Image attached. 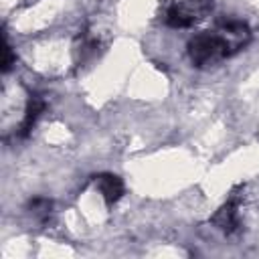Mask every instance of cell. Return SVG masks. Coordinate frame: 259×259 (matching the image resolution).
Here are the masks:
<instances>
[{
    "label": "cell",
    "instance_id": "obj_2",
    "mask_svg": "<svg viewBox=\"0 0 259 259\" xmlns=\"http://www.w3.org/2000/svg\"><path fill=\"white\" fill-rule=\"evenodd\" d=\"M212 10V0H168L162 20L170 28H190Z\"/></svg>",
    "mask_w": 259,
    "mask_h": 259
},
{
    "label": "cell",
    "instance_id": "obj_6",
    "mask_svg": "<svg viewBox=\"0 0 259 259\" xmlns=\"http://www.w3.org/2000/svg\"><path fill=\"white\" fill-rule=\"evenodd\" d=\"M30 212L36 214V217H40V219H47L49 212H51V200H47V198H34L30 202Z\"/></svg>",
    "mask_w": 259,
    "mask_h": 259
},
{
    "label": "cell",
    "instance_id": "obj_3",
    "mask_svg": "<svg viewBox=\"0 0 259 259\" xmlns=\"http://www.w3.org/2000/svg\"><path fill=\"white\" fill-rule=\"evenodd\" d=\"M243 190L241 192H233L231 198L214 212L212 217V225L217 229H221L225 235H233L235 231H239L241 227V210H243Z\"/></svg>",
    "mask_w": 259,
    "mask_h": 259
},
{
    "label": "cell",
    "instance_id": "obj_5",
    "mask_svg": "<svg viewBox=\"0 0 259 259\" xmlns=\"http://www.w3.org/2000/svg\"><path fill=\"white\" fill-rule=\"evenodd\" d=\"M42 109H45V101H42V97H38V95H30L28 105H26V113H24V119H22V125H20L22 134H28V132L32 130V125H34V121L38 119V115H40Z\"/></svg>",
    "mask_w": 259,
    "mask_h": 259
},
{
    "label": "cell",
    "instance_id": "obj_1",
    "mask_svg": "<svg viewBox=\"0 0 259 259\" xmlns=\"http://www.w3.org/2000/svg\"><path fill=\"white\" fill-rule=\"evenodd\" d=\"M251 38L243 20L219 22L212 30H202L188 42V57L196 67H212L237 55Z\"/></svg>",
    "mask_w": 259,
    "mask_h": 259
},
{
    "label": "cell",
    "instance_id": "obj_4",
    "mask_svg": "<svg viewBox=\"0 0 259 259\" xmlns=\"http://www.w3.org/2000/svg\"><path fill=\"white\" fill-rule=\"evenodd\" d=\"M95 186L101 192V196L105 198L107 204H113L121 198L123 194V182L115 176V174H99L95 176Z\"/></svg>",
    "mask_w": 259,
    "mask_h": 259
}]
</instances>
